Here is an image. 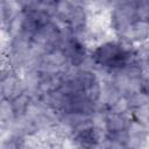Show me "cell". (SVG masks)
<instances>
[{
	"label": "cell",
	"mask_w": 149,
	"mask_h": 149,
	"mask_svg": "<svg viewBox=\"0 0 149 149\" xmlns=\"http://www.w3.org/2000/svg\"><path fill=\"white\" fill-rule=\"evenodd\" d=\"M26 92L22 77L14 71L1 78V99L13 100Z\"/></svg>",
	"instance_id": "cell-1"
},
{
	"label": "cell",
	"mask_w": 149,
	"mask_h": 149,
	"mask_svg": "<svg viewBox=\"0 0 149 149\" xmlns=\"http://www.w3.org/2000/svg\"><path fill=\"white\" fill-rule=\"evenodd\" d=\"M119 38L129 41L132 43H147L149 41V21L136 20Z\"/></svg>",
	"instance_id": "cell-2"
},
{
	"label": "cell",
	"mask_w": 149,
	"mask_h": 149,
	"mask_svg": "<svg viewBox=\"0 0 149 149\" xmlns=\"http://www.w3.org/2000/svg\"><path fill=\"white\" fill-rule=\"evenodd\" d=\"M129 112L126 114H116V113L107 112L106 113V123H105V129H106L107 134L126 130L132 120V115L130 116L128 115Z\"/></svg>",
	"instance_id": "cell-3"
},
{
	"label": "cell",
	"mask_w": 149,
	"mask_h": 149,
	"mask_svg": "<svg viewBox=\"0 0 149 149\" xmlns=\"http://www.w3.org/2000/svg\"><path fill=\"white\" fill-rule=\"evenodd\" d=\"M16 115L12 105V101L8 99H1L0 104V120H1V128H8L12 122L15 120Z\"/></svg>",
	"instance_id": "cell-4"
},
{
	"label": "cell",
	"mask_w": 149,
	"mask_h": 149,
	"mask_svg": "<svg viewBox=\"0 0 149 149\" xmlns=\"http://www.w3.org/2000/svg\"><path fill=\"white\" fill-rule=\"evenodd\" d=\"M10 101H12L16 118H20V116L26 115V113L31 104V97L27 92H23L22 94H20L19 97H16L15 99H13Z\"/></svg>",
	"instance_id": "cell-5"
},
{
	"label": "cell",
	"mask_w": 149,
	"mask_h": 149,
	"mask_svg": "<svg viewBox=\"0 0 149 149\" xmlns=\"http://www.w3.org/2000/svg\"><path fill=\"white\" fill-rule=\"evenodd\" d=\"M126 130L129 137H140V139L149 140V128L134 120H130Z\"/></svg>",
	"instance_id": "cell-6"
},
{
	"label": "cell",
	"mask_w": 149,
	"mask_h": 149,
	"mask_svg": "<svg viewBox=\"0 0 149 149\" xmlns=\"http://www.w3.org/2000/svg\"><path fill=\"white\" fill-rule=\"evenodd\" d=\"M130 115L132 120L149 128V104L137 107L135 109H130Z\"/></svg>",
	"instance_id": "cell-7"
},
{
	"label": "cell",
	"mask_w": 149,
	"mask_h": 149,
	"mask_svg": "<svg viewBox=\"0 0 149 149\" xmlns=\"http://www.w3.org/2000/svg\"><path fill=\"white\" fill-rule=\"evenodd\" d=\"M85 94L87 97L88 100H91L92 102H97L100 99L101 95V80L92 84L91 86H88L87 88H85Z\"/></svg>",
	"instance_id": "cell-8"
},
{
	"label": "cell",
	"mask_w": 149,
	"mask_h": 149,
	"mask_svg": "<svg viewBox=\"0 0 149 149\" xmlns=\"http://www.w3.org/2000/svg\"><path fill=\"white\" fill-rule=\"evenodd\" d=\"M136 20L149 21V1H136Z\"/></svg>",
	"instance_id": "cell-9"
},
{
	"label": "cell",
	"mask_w": 149,
	"mask_h": 149,
	"mask_svg": "<svg viewBox=\"0 0 149 149\" xmlns=\"http://www.w3.org/2000/svg\"><path fill=\"white\" fill-rule=\"evenodd\" d=\"M129 111H130V108H129V105H128V100L125 95H122L121 98H119L116 100V102L113 106H111L108 112L116 113V114H126Z\"/></svg>",
	"instance_id": "cell-10"
},
{
	"label": "cell",
	"mask_w": 149,
	"mask_h": 149,
	"mask_svg": "<svg viewBox=\"0 0 149 149\" xmlns=\"http://www.w3.org/2000/svg\"><path fill=\"white\" fill-rule=\"evenodd\" d=\"M61 149H80V147L73 137H68L63 141Z\"/></svg>",
	"instance_id": "cell-11"
},
{
	"label": "cell",
	"mask_w": 149,
	"mask_h": 149,
	"mask_svg": "<svg viewBox=\"0 0 149 149\" xmlns=\"http://www.w3.org/2000/svg\"><path fill=\"white\" fill-rule=\"evenodd\" d=\"M143 68H146V69H148V70H149V52H148V55H147V58H146V62H144V64H143L142 69H143Z\"/></svg>",
	"instance_id": "cell-12"
}]
</instances>
